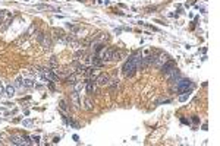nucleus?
<instances>
[{"label":"nucleus","mask_w":220,"mask_h":146,"mask_svg":"<svg viewBox=\"0 0 220 146\" xmlns=\"http://www.w3.org/2000/svg\"><path fill=\"white\" fill-rule=\"evenodd\" d=\"M34 86V82L30 78H24L22 79V88H32Z\"/></svg>","instance_id":"nucleus-11"},{"label":"nucleus","mask_w":220,"mask_h":146,"mask_svg":"<svg viewBox=\"0 0 220 146\" xmlns=\"http://www.w3.org/2000/svg\"><path fill=\"white\" fill-rule=\"evenodd\" d=\"M75 80H76V73H73V75H71V76H69V78H67L66 79V82L67 83H76V82H75Z\"/></svg>","instance_id":"nucleus-14"},{"label":"nucleus","mask_w":220,"mask_h":146,"mask_svg":"<svg viewBox=\"0 0 220 146\" xmlns=\"http://www.w3.org/2000/svg\"><path fill=\"white\" fill-rule=\"evenodd\" d=\"M141 59H142V57H140V56H134V57H131V59L125 63V66H123V75H125L126 78L132 76V75L135 73L136 67L140 66Z\"/></svg>","instance_id":"nucleus-1"},{"label":"nucleus","mask_w":220,"mask_h":146,"mask_svg":"<svg viewBox=\"0 0 220 146\" xmlns=\"http://www.w3.org/2000/svg\"><path fill=\"white\" fill-rule=\"evenodd\" d=\"M10 143H13V145H25V140H24L22 136L13 134L12 137H10Z\"/></svg>","instance_id":"nucleus-6"},{"label":"nucleus","mask_w":220,"mask_h":146,"mask_svg":"<svg viewBox=\"0 0 220 146\" xmlns=\"http://www.w3.org/2000/svg\"><path fill=\"white\" fill-rule=\"evenodd\" d=\"M167 60H169V57H167L166 54H161V56H160V59H159V60H156L154 63H156V64H159V66H160L161 63H166Z\"/></svg>","instance_id":"nucleus-12"},{"label":"nucleus","mask_w":220,"mask_h":146,"mask_svg":"<svg viewBox=\"0 0 220 146\" xmlns=\"http://www.w3.org/2000/svg\"><path fill=\"white\" fill-rule=\"evenodd\" d=\"M96 85L98 86H104V85H109L110 83V78L109 75H104V73H101V75H98L97 78H96Z\"/></svg>","instance_id":"nucleus-3"},{"label":"nucleus","mask_w":220,"mask_h":146,"mask_svg":"<svg viewBox=\"0 0 220 146\" xmlns=\"http://www.w3.org/2000/svg\"><path fill=\"white\" fill-rule=\"evenodd\" d=\"M113 51H115V50H112V48H103L101 50V53H100V59H101L103 61H109L110 59H112Z\"/></svg>","instance_id":"nucleus-4"},{"label":"nucleus","mask_w":220,"mask_h":146,"mask_svg":"<svg viewBox=\"0 0 220 146\" xmlns=\"http://www.w3.org/2000/svg\"><path fill=\"white\" fill-rule=\"evenodd\" d=\"M120 59H122V53H120V51H113V54H112V59H110V60H120Z\"/></svg>","instance_id":"nucleus-13"},{"label":"nucleus","mask_w":220,"mask_h":146,"mask_svg":"<svg viewBox=\"0 0 220 146\" xmlns=\"http://www.w3.org/2000/svg\"><path fill=\"white\" fill-rule=\"evenodd\" d=\"M15 88H22V78H18L15 80Z\"/></svg>","instance_id":"nucleus-16"},{"label":"nucleus","mask_w":220,"mask_h":146,"mask_svg":"<svg viewBox=\"0 0 220 146\" xmlns=\"http://www.w3.org/2000/svg\"><path fill=\"white\" fill-rule=\"evenodd\" d=\"M87 94H92V92L96 91V83H94V80H90L87 79Z\"/></svg>","instance_id":"nucleus-8"},{"label":"nucleus","mask_w":220,"mask_h":146,"mask_svg":"<svg viewBox=\"0 0 220 146\" xmlns=\"http://www.w3.org/2000/svg\"><path fill=\"white\" fill-rule=\"evenodd\" d=\"M71 98H72V101H73V104H75V107H78L79 108L81 107V101H79V94L76 91H73L72 92V95H71Z\"/></svg>","instance_id":"nucleus-9"},{"label":"nucleus","mask_w":220,"mask_h":146,"mask_svg":"<svg viewBox=\"0 0 220 146\" xmlns=\"http://www.w3.org/2000/svg\"><path fill=\"white\" fill-rule=\"evenodd\" d=\"M84 104H85L87 110H92V102H91V99H90V98H87L85 101H84Z\"/></svg>","instance_id":"nucleus-15"},{"label":"nucleus","mask_w":220,"mask_h":146,"mask_svg":"<svg viewBox=\"0 0 220 146\" xmlns=\"http://www.w3.org/2000/svg\"><path fill=\"white\" fill-rule=\"evenodd\" d=\"M5 92V88H3V85H2V82H0V95Z\"/></svg>","instance_id":"nucleus-19"},{"label":"nucleus","mask_w":220,"mask_h":146,"mask_svg":"<svg viewBox=\"0 0 220 146\" xmlns=\"http://www.w3.org/2000/svg\"><path fill=\"white\" fill-rule=\"evenodd\" d=\"M31 124H32V120H25V121H24V126H26V127H28V126H31Z\"/></svg>","instance_id":"nucleus-18"},{"label":"nucleus","mask_w":220,"mask_h":146,"mask_svg":"<svg viewBox=\"0 0 220 146\" xmlns=\"http://www.w3.org/2000/svg\"><path fill=\"white\" fill-rule=\"evenodd\" d=\"M60 108L63 110V111H66V110H67V105H66V102H65L63 99H62V101H60Z\"/></svg>","instance_id":"nucleus-17"},{"label":"nucleus","mask_w":220,"mask_h":146,"mask_svg":"<svg viewBox=\"0 0 220 146\" xmlns=\"http://www.w3.org/2000/svg\"><path fill=\"white\" fill-rule=\"evenodd\" d=\"M15 91H16V88L13 85H7L6 88H5V92H6L7 97H13V95H15Z\"/></svg>","instance_id":"nucleus-10"},{"label":"nucleus","mask_w":220,"mask_h":146,"mask_svg":"<svg viewBox=\"0 0 220 146\" xmlns=\"http://www.w3.org/2000/svg\"><path fill=\"white\" fill-rule=\"evenodd\" d=\"M2 21H3V13H0V24H2Z\"/></svg>","instance_id":"nucleus-21"},{"label":"nucleus","mask_w":220,"mask_h":146,"mask_svg":"<svg viewBox=\"0 0 220 146\" xmlns=\"http://www.w3.org/2000/svg\"><path fill=\"white\" fill-rule=\"evenodd\" d=\"M191 86H192L191 80H188V79L179 80V83H177V92H181V94H183V92H188V89H189Z\"/></svg>","instance_id":"nucleus-2"},{"label":"nucleus","mask_w":220,"mask_h":146,"mask_svg":"<svg viewBox=\"0 0 220 146\" xmlns=\"http://www.w3.org/2000/svg\"><path fill=\"white\" fill-rule=\"evenodd\" d=\"M172 69H173V61H166L165 64L161 66V73H163V75H167Z\"/></svg>","instance_id":"nucleus-7"},{"label":"nucleus","mask_w":220,"mask_h":146,"mask_svg":"<svg viewBox=\"0 0 220 146\" xmlns=\"http://www.w3.org/2000/svg\"><path fill=\"white\" fill-rule=\"evenodd\" d=\"M154 61H156V57H153V56H148V57L141 59L140 64H141V67H147L148 64H151V63H154Z\"/></svg>","instance_id":"nucleus-5"},{"label":"nucleus","mask_w":220,"mask_h":146,"mask_svg":"<svg viewBox=\"0 0 220 146\" xmlns=\"http://www.w3.org/2000/svg\"><path fill=\"white\" fill-rule=\"evenodd\" d=\"M31 139L35 140V142H38V140H40V137H38V136H31Z\"/></svg>","instance_id":"nucleus-20"}]
</instances>
